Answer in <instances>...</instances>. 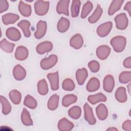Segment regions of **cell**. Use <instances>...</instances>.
I'll return each instance as SVG.
<instances>
[{
    "label": "cell",
    "mask_w": 131,
    "mask_h": 131,
    "mask_svg": "<svg viewBox=\"0 0 131 131\" xmlns=\"http://www.w3.org/2000/svg\"><path fill=\"white\" fill-rule=\"evenodd\" d=\"M110 43L114 50L116 52L119 53L124 50L126 44V39L123 36H116L111 39Z\"/></svg>",
    "instance_id": "obj_1"
},
{
    "label": "cell",
    "mask_w": 131,
    "mask_h": 131,
    "mask_svg": "<svg viewBox=\"0 0 131 131\" xmlns=\"http://www.w3.org/2000/svg\"><path fill=\"white\" fill-rule=\"evenodd\" d=\"M50 3L49 1H36L34 3V10L35 13L39 16L46 14L49 9Z\"/></svg>",
    "instance_id": "obj_2"
},
{
    "label": "cell",
    "mask_w": 131,
    "mask_h": 131,
    "mask_svg": "<svg viewBox=\"0 0 131 131\" xmlns=\"http://www.w3.org/2000/svg\"><path fill=\"white\" fill-rule=\"evenodd\" d=\"M58 61V57L57 55L52 54L47 58L42 59L40 62V66L41 69L44 70H49L53 67Z\"/></svg>",
    "instance_id": "obj_3"
},
{
    "label": "cell",
    "mask_w": 131,
    "mask_h": 131,
    "mask_svg": "<svg viewBox=\"0 0 131 131\" xmlns=\"http://www.w3.org/2000/svg\"><path fill=\"white\" fill-rule=\"evenodd\" d=\"M116 23V27L118 29L124 30L128 26V20L125 13H122L118 14L114 18Z\"/></svg>",
    "instance_id": "obj_4"
},
{
    "label": "cell",
    "mask_w": 131,
    "mask_h": 131,
    "mask_svg": "<svg viewBox=\"0 0 131 131\" xmlns=\"http://www.w3.org/2000/svg\"><path fill=\"white\" fill-rule=\"evenodd\" d=\"M113 23L112 21H107L99 25L97 28V35L101 37L106 36L112 30Z\"/></svg>",
    "instance_id": "obj_5"
},
{
    "label": "cell",
    "mask_w": 131,
    "mask_h": 131,
    "mask_svg": "<svg viewBox=\"0 0 131 131\" xmlns=\"http://www.w3.org/2000/svg\"><path fill=\"white\" fill-rule=\"evenodd\" d=\"M84 115L85 120L90 125H94L96 122V120L93 114V110L92 107L89 105L88 103H85L83 106Z\"/></svg>",
    "instance_id": "obj_6"
},
{
    "label": "cell",
    "mask_w": 131,
    "mask_h": 131,
    "mask_svg": "<svg viewBox=\"0 0 131 131\" xmlns=\"http://www.w3.org/2000/svg\"><path fill=\"white\" fill-rule=\"evenodd\" d=\"M47 29V23L45 21L39 20L36 25V30L34 36L37 39H40L44 36Z\"/></svg>",
    "instance_id": "obj_7"
},
{
    "label": "cell",
    "mask_w": 131,
    "mask_h": 131,
    "mask_svg": "<svg viewBox=\"0 0 131 131\" xmlns=\"http://www.w3.org/2000/svg\"><path fill=\"white\" fill-rule=\"evenodd\" d=\"M70 1L60 0L58 1L56 6V12L58 14H63L68 16L69 15V5Z\"/></svg>",
    "instance_id": "obj_8"
},
{
    "label": "cell",
    "mask_w": 131,
    "mask_h": 131,
    "mask_svg": "<svg viewBox=\"0 0 131 131\" xmlns=\"http://www.w3.org/2000/svg\"><path fill=\"white\" fill-rule=\"evenodd\" d=\"M115 86V80L113 76L111 75H107L104 78L103 82V87L104 90L111 93L113 91Z\"/></svg>",
    "instance_id": "obj_9"
},
{
    "label": "cell",
    "mask_w": 131,
    "mask_h": 131,
    "mask_svg": "<svg viewBox=\"0 0 131 131\" xmlns=\"http://www.w3.org/2000/svg\"><path fill=\"white\" fill-rule=\"evenodd\" d=\"M53 49V44L49 41L39 43L36 48V51L39 54H43L50 52Z\"/></svg>",
    "instance_id": "obj_10"
},
{
    "label": "cell",
    "mask_w": 131,
    "mask_h": 131,
    "mask_svg": "<svg viewBox=\"0 0 131 131\" xmlns=\"http://www.w3.org/2000/svg\"><path fill=\"white\" fill-rule=\"evenodd\" d=\"M111 48L106 45H101L96 49V55L101 60H105L110 55Z\"/></svg>",
    "instance_id": "obj_11"
},
{
    "label": "cell",
    "mask_w": 131,
    "mask_h": 131,
    "mask_svg": "<svg viewBox=\"0 0 131 131\" xmlns=\"http://www.w3.org/2000/svg\"><path fill=\"white\" fill-rule=\"evenodd\" d=\"M47 78L50 82L51 88L53 91H56L59 89L58 72L50 73L47 75Z\"/></svg>",
    "instance_id": "obj_12"
},
{
    "label": "cell",
    "mask_w": 131,
    "mask_h": 131,
    "mask_svg": "<svg viewBox=\"0 0 131 131\" xmlns=\"http://www.w3.org/2000/svg\"><path fill=\"white\" fill-rule=\"evenodd\" d=\"M6 36L11 40L17 41L21 38V34L19 31L15 27H10L6 31Z\"/></svg>",
    "instance_id": "obj_13"
},
{
    "label": "cell",
    "mask_w": 131,
    "mask_h": 131,
    "mask_svg": "<svg viewBox=\"0 0 131 131\" xmlns=\"http://www.w3.org/2000/svg\"><path fill=\"white\" fill-rule=\"evenodd\" d=\"M13 75L16 80H22L26 77V71L20 64H17L13 69Z\"/></svg>",
    "instance_id": "obj_14"
},
{
    "label": "cell",
    "mask_w": 131,
    "mask_h": 131,
    "mask_svg": "<svg viewBox=\"0 0 131 131\" xmlns=\"http://www.w3.org/2000/svg\"><path fill=\"white\" fill-rule=\"evenodd\" d=\"M74 127V124L66 118L61 119L58 123V128L60 131H70Z\"/></svg>",
    "instance_id": "obj_15"
},
{
    "label": "cell",
    "mask_w": 131,
    "mask_h": 131,
    "mask_svg": "<svg viewBox=\"0 0 131 131\" xmlns=\"http://www.w3.org/2000/svg\"><path fill=\"white\" fill-rule=\"evenodd\" d=\"M83 43V38L80 34H76L71 37L70 40V46L76 50L80 49L82 47Z\"/></svg>",
    "instance_id": "obj_16"
},
{
    "label": "cell",
    "mask_w": 131,
    "mask_h": 131,
    "mask_svg": "<svg viewBox=\"0 0 131 131\" xmlns=\"http://www.w3.org/2000/svg\"><path fill=\"white\" fill-rule=\"evenodd\" d=\"M29 52L27 48L24 46H18L15 52V57L18 60H24L26 59L28 56Z\"/></svg>",
    "instance_id": "obj_17"
},
{
    "label": "cell",
    "mask_w": 131,
    "mask_h": 131,
    "mask_svg": "<svg viewBox=\"0 0 131 131\" xmlns=\"http://www.w3.org/2000/svg\"><path fill=\"white\" fill-rule=\"evenodd\" d=\"M88 76V72L85 68H82L81 69H79L76 71V78L78 84L83 85Z\"/></svg>",
    "instance_id": "obj_18"
},
{
    "label": "cell",
    "mask_w": 131,
    "mask_h": 131,
    "mask_svg": "<svg viewBox=\"0 0 131 131\" xmlns=\"http://www.w3.org/2000/svg\"><path fill=\"white\" fill-rule=\"evenodd\" d=\"M96 113L97 117L100 120H104L108 116L107 108L103 103H100L96 107Z\"/></svg>",
    "instance_id": "obj_19"
},
{
    "label": "cell",
    "mask_w": 131,
    "mask_h": 131,
    "mask_svg": "<svg viewBox=\"0 0 131 131\" xmlns=\"http://www.w3.org/2000/svg\"><path fill=\"white\" fill-rule=\"evenodd\" d=\"M19 18L18 15L9 13L2 15V19L3 23L5 25H8L10 24H13L17 21Z\"/></svg>",
    "instance_id": "obj_20"
},
{
    "label": "cell",
    "mask_w": 131,
    "mask_h": 131,
    "mask_svg": "<svg viewBox=\"0 0 131 131\" xmlns=\"http://www.w3.org/2000/svg\"><path fill=\"white\" fill-rule=\"evenodd\" d=\"M18 8L19 12L23 16L29 17L31 15L32 9L30 5L25 3L22 1H20L19 3Z\"/></svg>",
    "instance_id": "obj_21"
},
{
    "label": "cell",
    "mask_w": 131,
    "mask_h": 131,
    "mask_svg": "<svg viewBox=\"0 0 131 131\" xmlns=\"http://www.w3.org/2000/svg\"><path fill=\"white\" fill-rule=\"evenodd\" d=\"M100 81L96 77L91 78L88 82L86 89L88 92H93L98 90L100 88Z\"/></svg>",
    "instance_id": "obj_22"
},
{
    "label": "cell",
    "mask_w": 131,
    "mask_h": 131,
    "mask_svg": "<svg viewBox=\"0 0 131 131\" xmlns=\"http://www.w3.org/2000/svg\"><path fill=\"white\" fill-rule=\"evenodd\" d=\"M115 98L120 103H124L127 101V96L126 93V89L124 87L120 86L118 88L115 94Z\"/></svg>",
    "instance_id": "obj_23"
},
{
    "label": "cell",
    "mask_w": 131,
    "mask_h": 131,
    "mask_svg": "<svg viewBox=\"0 0 131 131\" xmlns=\"http://www.w3.org/2000/svg\"><path fill=\"white\" fill-rule=\"evenodd\" d=\"M107 100L106 97L102 93H98L95 95L88 96V101L92 104H96L99 102H105Z\"/></svg>",
    "instance_id": "obj_24"
},
{
    "label": "cell",
    "mask_w": 131,
    "mask_h": 131,
    "mask_svg": "<svg viewBox=\"0 0 131 131\" xmlns=\"http://www.w3.org/2000/svg\"><path fill=\"white\" fill-rule=\"evenodd\" d=\"M70 26V23L69 20L65 17H61L57 23V29L59 32L64 33L69 29Z\"/></svg>",
    "instance_id": "obj_25"
},
{
    "label": "cell",
    "mask_w": 131,
    "mask_h": 131,
    "mask_svg": "<svg viewBox=\"0 0 131 131\" xmlns=\"http://www.w3.org/2000/svg\"><path fill=\"white\" fill-rule=\"evenodd\" d=\"M123 0H114L111 3L108 10V14L110 15H113L115 12L119 10L123 3Z\"/></svg>",
    "instance_id": "obj_26"
},
{
    "label": "cell",
    "mask_w": 131,
    "mask_h": 131,
    "mask_svg": "<svg viewBox=\"0 0 131 131\" xmlns=\"http://www.w3.org/2000/svg\"><path fill=\"white\" fill-rule=\"evenodd\" d=\"M103 13V9L101 6L98 4L97 7L93 12V13L89 17L88 21L91 24H94L96 23L100 18Z\"/></svg>",
    "instance_id": "obj_27"
},
{
    "label": "cell",
    "mask_w": 131,
    "mask_h": 131,
    "mask_svg": "<svg viewBox=\"0 0 131 131\" xmlns=\"http://www.w3.org/2000/svg\"><path fill=\"white\" fill-rule=\"evenodd\" d=\"M30 25V23L27 20H22L17 24L18 27L21 29L26 37H29L31 36V32L29 29Z\"/></svg>",
    "instance_id": "obj_28"
},
{
    "label": "cell",
    "mask_w": 131,
    "mask_h": 131,
    "mask_svg": "<svg viewBox=\"0 0 131 131\" xmlns=\"http://www.w3.org/2000/svg\"><path fill=\"white\" fill-rule=\"evenodd\" d=\"M59 96L57 94L52 95L48 101V108L51 111L55 110L58 106Z\"/></svg>",
    "instance_id": "obj_29"
},
{
    "label": "cell",
    "mask_w": 131,
    "mask_h": 131,
    "mask_svg": "<svg viewBox=\"0 0 131 131\" xmlns=\"http://www.w3.org/2000/svg\"><path fill=\"white\" fill-rule=\"evenodd\" d=\"M21 120L23 124L26 126H31L33 124L30 114L28 111L25 108H24L22 111L21 115Z\"/></svg>",
    "instance_id": "obj_30"
},
{
    "label": "cell",
    "mask_w": 131,
    "mask_h": 131,
    "mask_svg": "<svg viewBox=\"0 0 131 131\" xmlns=\"http://www.w3.org/2000/svg\"><path fill=\"white\" fill-rule=\"evenodd\" d=\"M0 46L1 49L5 52L11 53L13 51L15 44L8 41L6 38H4L1 41Z\"/></svg>",
    "instance_id": "obj_31"
},
{
    "label": "cell",
    "mask_w": 131,
    "mask_h": 131,
    "mask_svg": "<svg viewBox=\"0 0 131 131\" xmlns=\"http://www.w3.org/2000/svg\"><path fill=\"white\" fill-rule=\"evenodd\" d=\"M9 98L12 102L14 104H19L21 99V93L16 90H11L9 94Z\"/></svg>",
    "instance_id": "obj_32"
},
{
    "label": "cell",
    "mask_w": 131,
    "mask_h": 131,
    "mask_svg": "<svg viewBox=\"0 0 131 131\" xmlns=\"http://www.w3.org/2000/svg\"><path fill=\"white\" fill-rule=\"evenodd\" d=\"M77 100V97L74 94L65 95L62 100V104L64 107H68L71 104L74 103Z\"/></svg>",
    "instance_id": "obj_33"
},
{
    "label": "cell",
    "mask_w": 131,
    "mask_h": 131,
    "mask_svg": "<svg viewBox=\"0 0 131 131\" xmlns=\"http://www.w3.org/2000/svg\"><path fill=\"white\" fill-rule=\"evenodd\" d=\"M81 6V2L79 0H74L71 7V16L72 17H76L78 16Z\"/></svg>",
    "instance_id": "obj_34"
},
{
    "label": "cell",
    "mask_w": 131,
    "mask_h": 131,
    "mask_svg": "<svg viewBox=\"0 0 131 131\" xmlns=\"http://www.w3.org/2000/svg\"><path fill=\"white\" fill-rule=\"evenodd\" d=\"M24 104L30 109H35L37 105L36 99L30 95H27L24 99Z\"/></svg>",
    "instance_id": "obj_35"
},
{
    "label": "cell",
    "mask_w": 131,
    "mask_h": 131,
    "mask_svg": "<svg viewBox=\"0 0 131 131\" xmlns=\"http://www.w3.org/2000/svg\"><path fill=\"white\" fill-rule=\"evenodd\" d=\"M68 115L71 118L74 119H78L81 115V109L80 107L75 105L71 107L68 111Z\"/></svg>",
    "instance_id": "obj_36"
},
{
    "label": "cell",
    "mask_w": 131,
    "mask_h": 131,
    "mask_svg": "<svg viewBox=\"0 0 131 131\" xmlns=\"http://www.w3.org/2000/svg\"><path fill=\"white\" fill-rule=\"evenodd\" d=\"M37 90L39 94L41 95H46L48 93V84L45 79H41L38 82Z\"/></svg>",
    "instance_id": "obj_37"
},
{
    "label": "cell",
    "mask_w": 131,
    "mask_h": 131,
    "mask_svg": "<svg viewBox=\"0 0 131 131\" xmlns=\"http://www.w3.org/2000/svg\"><path fill=\"white\" fill-rule=\"evenodd\" d=\"M1 102L2 107V113L5 115L9 114L11 111V106L8 100L4 96H1Z\"/></svg>",
    "instance_id": "obj_38"
},
{
    "label": "cell",
    "mask_w": 131,
    "mask_h": 131,
    "mask_svg": "<svg viewBox=\"0 0 131 131\" xmlns=\"http://www.w3.org/2000/svg\"><path fill=\"white\" fill-rule=\"evenodd\" d=\"M93 9V4L91 2L88 1L83 6L81 13V17L82 18H85L92 11Z\"/></svg>",
    "instance_id": "obj_39"
},
{
    "label": "cell",
    "mask_w": 131,
    "mask_h": 131,
    "mask_svg": "<svg viewBox=\"0 0 131 131\" xmlns=\"http://www.w3.org/2000/svg\"><path fill=\"white\" fill-rule=\"evenodd\" d=\"M62 87L64 91H72L75 89V84L72 79L70 78H67L63 81Z\"/></svg>",
    "instance_id": "obj_40"
},
{
    "label": "cell",
    "mask_w": 131,
    "mask_h": 131,
    "mask_svg": "<svg viewBox=\"0 0 131 131\" xmlns=\"http://www.w3.org/2000/svg\"><path fill=\"white\" fill-rule=\"evenodd\" d=\"M131 80V72L123 71L121 72L119 76V81L121 83H127Z\"/></svg>",
    "instance_id": "obj_41"
},
{
    "label": "cell",
    "mask_w": 131,
    "mask_h": 131,
    "mask_svg": "<svg viewBox=\"0 0 131 131\" xmlns=\"http://www.w3.org/2000/svg\"><path fill=\"white\" fill-rule=\"evenodd\" d=\"M88 67L92 72L96 73L99 70L100 64L96 60H92L88 63Z\"/></svg>",
    "instance_id": "obj_42"
},
{
    "label": "cell",
    "mask_w": 131,
    "mask_h": 131,
    "mask_svg": "<svg viewBox=\"0 0 131 131\" xmlns=\"http://www.w3.org/2000/svg\"><path fill=\"white\" fill-rule=\"evenodd\" d=\"M9 8L8 2L6 0H0V13L7 11Z\"/></svg>",
    "instance_id": "obj_43"
},
{
    "label": "cell",
    "mask_w": 131,
    "mask_h": 131,
    "mask_svg": "<svg viewBox=\"0 0 131 131\" xmlns=\"http://www.w3.org/2000/svg\"><path fill=\"white\" fill-rule=\"evenodd\" d=\"M122 128L123 130L125 131H130L131 130V121L130 120H127L125 121L122 125Z\"/></svg>",
    "instance_id": "obj_44"
},
{
    "label": "cell",
    "mask_w": 131,
    "mask_h": 131,
    "mask_svg": "<svg viewBox=\"0 0 131 131\" xmlns=\"http://www.w3.org/2000/svg\"><path fill=\"white\" fill-rule=\"evenodd\" d=\"M123 64L124 67L127 69L131 68V57L129 56L125 58L123 62Z\"/></svg>",
    "instance_id": "obj_45"
},
{
    "label": "cell",
    "mask_w": 131,
    "mask_h": 131,
    "mask_svg": "<svg viewBox=\"0 0 131 131\" xmlns=\"http://www.w3.org/2000/svg\"><path fill=\"white\" fill-rule=\"evenodd\" d=\"M124 10L125 11H127L129 14V15L130 16V13H131V2L129 1L128 2L124 7Z\"/></svg>",
    "instance_id": "obj_46"
},
{
    "label": "cell",
    "mask_w": 131,
    "mask_h": 131,
    "mask_svg": "<svg viewBox=\"0 0 131 131\" xmlns=\"http://www.w3.org/2000/svg\"><path fill=\"white\" fill-rule=\"evenodd\" d=\"M107 130H118V129H117L116 128H115L114 127H110V128H108L106 129Z\"/></svg>",
    "instance_id": "obj_47"
},
{
    "label": "cell",
    "mask_w": 131,
    "mask_h": 131,
    "mask_svg": "<svg viewBox=\"0 0 131 131\" xmlns=\"http://www.w3.org/2000/svg\"><path fill=\"white\" fill-rule=\"evenodd\" d=\"M127 90H128V93H129V94H130V83H129L128 85H127Z\"/></svg>",
    "instance_id": "obj_48"
}]
</instances>
